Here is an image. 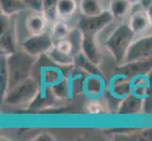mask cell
Segmentation results:
<instances>
[{
  "mask_svg": "<svg viewBox=\"0 0 152 141\" xmlns=\"http://www.w3.org/2000/svg\"><path fill=\"white\" fill-rule=\"evenodd\" d=\"M59 0H43V5H42V12H44L45 17L48 18L50 25L58 20L57 16V4Z\"/></svg>",
  "mask_w": 152,
  "mask_h": 141,
  "instance_id": "28",
  "label": "cell"
},
{
  "mask_svg": "<svg viewBox=\"0 0 152 141\" xmlns=\"http://www.w3.org/2000/svg\"><path fill=\"white\" fill-rule=\"evenodd\" d=\"M76 67L80 68L87 74H102L101 71L99 70L98 66L93 64L87 57L83 55L81 52L75 55V64Z\"/></svg>",
  "mask_w": 152,
  "mask_h": 141,
  "instance_id": "24",
  "label": "cell"
},
{
  "mask_svg": "<svg viewBox=\"0 0 152 141\" xmlns=\"http://www.w3.org/2000/svg\"><path fill=\"white\" fill-rule=\"evenodd\" d=\"M152 57V34L136 36L132 43L130 44L129 51L121 67L142 63Z\"/></svg>",
  "mask_w": 152,
  "mask_h": 141,
  "instance_id": "5",
  "label": "cell"
},
{
  "mask_svg": "<svg viewBox=\"0 0 152 141\" xmlns=\"http://www.w3.org/2000/svg\"><path fill=\"white\" fill-rule=\"evenodd\" d=\"M49 22L43 12L32 10L26 18L25 27L28 35L41 34L48 30Z\"/></svg>",
  "mask_w": 152,
  "mask_h": 141,
  "instance_id": "13",
  "label": "cell"
},
{
  "mask_svg": "<svg viewBox=\"0 0 152 141\" xmlns=\"http://www.w3.org/2000/svg\"><path fill=\"white\" fill-rule=\"evenodd\" d=\"M78 3L80 12L84 16H96L106 10L100 0H80Z\"/></svg>",
  "mask_w": 152,
  "mask_h": 141,
  "instance_id": "22",
  "label": "cell"
},
{
  "mask_svg": "<svg viewBox=\"0 0 152 141\" xmlns=\"http://www.w3.org/2000/svg\"><path fill=\"white\" fill-rule=\"evenodd\" d=\"M53 64V63H52ZM66 74H64L61 67L53 65H45L40 68L39 78L37 80L41 85L46 87H53L62 79H64Z\"/></svg>",
  "mask_w": 152,
  "mask_h": 141,
  "instance_id": "12",
  "label": "cell"
},
{
  "mask_svg": "<svg viewBox=\"0 0 152 141\" xmlns=\"http://www.w3.org/2000/svg\"><path fill=\"white\" fill-rule=\"evenodd\" d=\"M40 86L37 78L31 75L19 84L10 87L1 101L8 106L28 107L37 95Z\"/></svg>",
  "mask_w": 152,
  "mask_h": 141,
  "instance_id": "3",
  "label": "cell"
},
{
  "mask_svg": "<svg viewBox=\"0 0 152 141\" xmlns=\"http://www.w3.org/2000/svg\"><path fill=\"white\" fill-rule=\"evenodd\" d=\"M129 95L130 76L123 72H118L110 78L108 81L107 92L105 94L109 108L115 107V110L117 111L120 103Z\"/></svg>",
  "mask_w": 152,
  "mask_h": 141,
  "instance_id": "4",
  "label": "cell"
},
{
  "mask_svg": "<svg viewBox=\"0 0 152 141\" xmlns=\"http://www.w3.org/2000/svg\"><path fill=\"white\" fill-rule=\"evenodd\" d=\"M136 35L129 27L126 21L118 25L105 40V49L113 56L118 66L123 63L129 46L132 43Z\"/></svg>",
  "mask_w": 152,
  "mask_h": 141,
  "instance_id": "1",
  "label": "cell"
},
{
  "mask_svg": "<svg viewBox=\"0 0 152 141\" xmlns=\"http://www.w3.org/2000/svg\"><path fill=\"white\" fill-rule=\"evenodd\" d=\"M70 30H71V27L67 25V23L64 20L58 19L56 22L52 24V27L50 31L54 40V43L58 40L68 38Z\"/></svg>",
  "mask_w": 152,
  "mask_h": 141,
  "instance_id": "23",
  "label": "cell"
},
{
  "mask_svg": "<svg viewBox=\"0 0 152 141\" xmlns=\"http://www.w3.org/2000/svg\"><path fill=\"white\" fill-rule=\"evenodd\" d=\"M108 81L105 79L102 74H86L84 80L83 94L89 99L103 98L107 92Z\"/></svg>",
  "mask_w": 152,
  "mask_h": 141,
  "instance_id": "8",
  "label": "cell"
},
{
  "mask_svg": "<svg viewBox=\"0 0 152 141\" xmlns=\"http://www.w3.org/2000/svg\"><path fill=\"white\" fill-rule=\"evenodd\" d=\"M0 44H1V54L10 56L18 51L17 34L14 24L6 31L1 32V41H0Z\"/></svg>",
  "mask_w": 152,
  "mask_h": 141,
  "instance_id": "16",
  "label": "cell"
},
{
  "mask_svg": "<svg viewBox=\"0 0 152 141\" xmlns=\"http://www.w3.org/2000/svg\"><path fill=\"white\" fill-rule=\"evenodd\" d=\"M143 101L144 100L142 99L129 95L120 103L116 113L123 115H135L143 112Z\"/></svg>",
  "mask_w": 152,
  "mask_h": 141,
  "instance_id": "18",
  "label": "cell"
},
{
  "mask_svg": "<svg viewBox=\"0 0 152 141\" xmlns=\"http://www.w3.org/2000/svg\"><path fill=\"white\" fill-rule=\"evenodd\" d=\"M132 5L129 0H111L108 10L112 13L114 20L127 17L132 12Z\"/></svg>",
  "mask_w": 152,
  "mask_h": 141,
  "instance_id": "19",
  "label": "cell"
},
{
  "mask_svg": "<svg viewBox=\"0 0 152 141\" xmlns=\"http://www.w3.org/2000/svg\"><path fill=\"white\" fill-rule=\"evenodd\" d=\"M8 56V55H7ZM38 59L28 55L22 49L8 56L9 90L20 82L33 75L34 65Z\"/></svg>",
  "mask_w": 152,
  "mask_h": 141,
  "instance_id": "2",
  "label": "cell"
},
{
  "mask_svg": "<svg viewBox=\"0 0 152 141\" xmlns=\"http://www.w3.org/2000/svg\"><path fill=\"white\" fill-rule=\"evenodd\" d=\"M1 100L5 97L9 90V69H8V56L1 54Z\"/></svg>",
  "mask_w": 152,
  "mask_h": 141,
  "instance_id": "27",
  "label": "cell"
},
{
  "mask_svg": "<svg viewBox=\"0 0 152 141\" xmlns=\"http://www.w3.org/2000/svg\"><path fill=\"white\" fill-rule=\"evenodd\" d=\"M80 3L77 0H59L57 4L56 12L58 19L66 20L74 15L77 9H80Z\"/></svg>",
  "mask_w": 152,
  "mask_h": 141,
  "instance_id": "20",
  "label": "cell"
},
{
  "mask_svg": "<svg viewBox=\"0 0 152 141\" xmlns=\"http://www.w3.org/2000/svg\"><path fill=\"white\" fill-rule=\"evenodd\" d=\"M129 27L136 36L145 35L146 31L152 28V25L146 10L141 9L129 15L127 20Z\"/></svg>",
  "mask_w": 152,
  "mask_h": 141,
  "instance_id": "11",
  "label": "cell"
},
{
  "mask_svg": "<svg viewBox=\"0 0 152 141\" xmlns=\"http://www.w3.org/2000/svg\"><path fill=\"white\" fill-rule=\"evenodd\" d=\"M81 53L93 64L99 67L102 62V50L97 36L84 35L81 47Z\"/></svg>",
  "mask_w": 152,
  "mask_h": 141,
  "instance_id": "10",
  "label": "cell"
},
{
  "mask_svg": "<svg viewBox=\"0 0 152 141\" xmlns=\"http://www.w3.org/2000/svg\"><path fill=\"white\" fill-rule=\"evenodd\" d=\"M41 85V84H40ZM59 102L58 99L52 92L51 87H46L44 85L40 86V90L35 96L33 101L29 104V109H46L49 107H53Z\"/></svg>",
  "mask_w": 152,
  "mask_h": 141,
  "instance_id": "14",
  "label": "cell"
},
{
  "mask_svg": "<svg viewBox=\"0 0 152 141\" xmlns=\"http://www.w3.org/2000/svg\"><path fill=\"white\" fill-rule=\"evenodd\" d=\"M33 141H38V140H45V141H54L57 140L56 137L54 134H52L50 133H46V132H43L40 133L39 134L35 135L34 138H32Z\"/></svg>",
  "mask_w": 152,
  "mask_h": 141,
  "instance_id": "32",
  "label": "cell"
},
{
  "mask_svg": "<svg viewBox=\"0 0 152 141\" xmlns=\"http://www.w3.org/2000/svg\"><path fill=\"white\" fill-rule=\"evenodd\" d=\"M83 38H84V34L82 31L77 27H72L70 30V33L68 35V40L71 41L73 45V49H74V55H77V53L81 52V47L83 43Z\"/></svg>",
  "mask_w": 152,
  "mask_h": 141,
  "instance_id": "29",
  "label": "cell"
},
{
  "mask_svg": "<svg viewBox=\"0 0 152 141\" xmlns=\"http://www.w3.org/2000/svg\"><path fill=\"white\" fill-rule=\"evenodd\" d=\"M51 90L59 102L60 101H67V100H70V99L73 98L66 76L64 79H62L61 82L58 83V84H56L53 87H51Z\"/></svg>",
  "mask_w": 152,
  "mask_h": 141,
  "instance_id": "25",
  "label": "cell"
},
{
  "mask_svg": "<svg viewBox=\"0 0 152 141\" xmlns=\"http://www.w3.org/2000/svg\"><path fill=\"white\" fill-rule=\"evenodd\" d=\"M86 110L91 115H100L109 111V106L106 101H103L102 98L89 99L86 103Z\"/></svg>",
  "mask_w": 152,
  "mask_h": 141,
  "instance_id": "26",
  "label": "cell"
},
{
  "mask_svg": "<svg viewBox=\"0 0 152 141\" xmlns=\"http://www.w3.org/2000/svg\"><path fill=\"white\" fill-rule=\"evenodd\" d=\"M26 3L28 9L37 10L42 12V5H43V0H23Z\"/></svg>",
  "mask_w": 152,
  "mask_h": 141,
  "instance_id": "31",
  "label": "cell"
},
{
  "mask_svg": "<svg viewBox=\"0 0 152 141\" xmlns=\"http://www.w3.org/2000/svg\"><path fill=\"white\" fill-rule=\"evenodd\" d=\"M1 13L13 17L25 9H28L23 0H0Z\"/></svg>",
  "mask_w": 152,
  "mask_h": 141,
  "instance_id": "21",
  "label": "cell"
},
{
  "mask_svg": "<svg viewBox=\"0 0 152 141\" xmlns=\"http://www.w3.org/2000/svg\"><path fill=\"white\" fill-rule=\"evenodd\" d=\"M152 81L149 72H136L130 76V95L139 99H145L151 94Z\"/></svg>",
  "mask_w": 152,
  "mask_h": 141,
  "instance_id": "9",
  "label": "cell"
},
{
  "mask_svg": "<svg viewBox=\"0 0 152 141\" xmlns=\"http://www.w3.org/2000/svg\"><path fill=\"white\" fill-rule=\"evenodd\" d=\"M54 46L56 47L57 49H59L61 52H64V53H67V54L74 55V49H73V45L71 43V41L68 40L67 38L56 41V43H54Z\"/></svg>",
  "mask_w": 152,
  "mask_h": 141,
  "instance_id": "30",
  "label": "cell"
},
{
  "mask_svg": "<svg viewBox=\"0 0 152 141\" xmlns=\"http://www.w3.org/2000/svg\"><path fill=\"white\" fill-rule=\"evenodd\" d=\"M146 10V12H148V16H149V19H150V22H151V25H152V3L150 6L145 9Z\"/></svg>",
  "mask_w": 152,
  "mask_h": 141,
  "instance_id": "33",
  "label": "cell"
},
{
  "mask_svg": "<svg viewBox=\"0 0 152 141\" xmlns=\"http://www.w3.org/2000/svg\"><path fill=\"white\" fill-rule=\"evenodd\" d=\"M129 1L132 3V6H135V5H140L143 0H129Z\"/></svg>",
  "mask_w": 152,
  "mask_h": 141,
  "instance_id": "34",
  "label": "cell"
},
{
  "mask_svg": "<svg viewBox=\"0 0 152 141\" xmlns=\"http://www.w3.org/2000/svg\"><path fill=\"white\" fill-rule=\"evenodd\" d=\"M86 74H87L86 72L80 70V68L76 67L75 65L72 66V69L66 74V78L68 84H69L73 97L83 93V87H84V80Z\"/></svg>",
  "mask_w": 152,
  "mask_h": 141,
  "instance_id": "15",
  "label": "cell"
},
{
  "mask_svg": "<svg viewBox=\"0 0 152 141\" xmlns=\"http://www.w3.org/2000/svg\"><path fill=\"white\" fill-rule=\"evenodd\" d=\"M114 20L112 13L108 9L96 16H84L82 15L77 22V27L80 28L84 35L98 36L101 31Z\"/></svg>",
  "mask_w": 152,
  "mask_h": 141,
  "instance_id": "7",
  "label": "cell"
},
{
  "mask_svg": "<svg viewBox=\"0 0 152 141\" xmlns=\"http://www.w3.org/2000/svg\"><path fill=\"white\" fill-rule=\"evenodd\" d=\"M45 56L48 59L57 66L61 68L64 67H72L75 64V56L72 54H67L64 52H61L59 49H57L55 46L46 53Z\"/></svg>",
  "mask_w": 152,
  "mask_h": 141,
  "instance_id": "17",
  "label": "cell"
},
{
  "mask_svg": "<svg viewBox=\"0 0 152 141\" xmlns=\"http://www.w3.org/2000/svg\"><path fill=\"white\" fill-rule=\"evenodd\" d=\"M54 46V40L51 32L45 31L41 34L29 35L21 43V49L36 59L45 56Z\"/></svg>",
  "mask_w": 152,
  "mask_h": 141,
  "instance_id": "6",
  "label": "cell"
}]
</instances>
